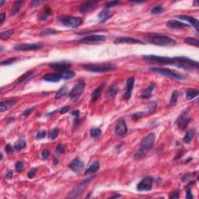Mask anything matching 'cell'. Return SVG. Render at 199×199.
<instances>
[{"mask_svg": "<svg viewBox=\"0 0 199 199\" xmlns=\"http://www.w3.org/2000/svg\"><path fill=\"white\" fill-rule=\"evenodd\" d=\"M156 139V135L155 133H149L146 136L142 141L139 150L135 154L134 158L136 159H142L145 157L148 154V152L152 149L154 146V142Z\"/></svg>", "mask_w": 199, "mask_h": 199, "instance_id": "6da1fadb", "label": "cell"}, {"mask_svg": "<svg viewBox=\"0 0 199 199\" xmlns=\"http://www.w3.org/2000/svg\"><path fill=\"white\" fill-rule=\"evenodd\" d=\"M170 65H175L177 67H179L184 70H193L197 69L199 67L198 62L196 61H193L188 58L180 56V57L171 58V62Z\"/></svg>", "mask_w": 199, "mask_h": 199, "instance_id": "7a4b0ae2", "label": "cell"}, {"mask_svg": "<svg viewBox=\"0 0 199 199\" xmlns=\"http://www.w3.org/2000/svg\"><path fill=\"white\" fill-rule=\"evenodd\" d=\"M82 68L86 71L92 72H113L117 69L116 65L110 63L101 64H85L82 65Z\"/></svg>", "mask_w": 199, "mask_h": 199, "instance_id": "3957f363", "label": "cell"}, {"mask_svg": "<svg viewBox=\"0 0 199 199\" xmlns=\"http://www.w3.org/2000/svg\"><path fill=\"white\" fill-rule=\"evenodd\" d=\"M147 40L150 43L159 46H171L176 44V40L171 37L161 34H150L146 37Z\"/></svg>", "mask_w": 199, "mask_h": 199, "instance_id": "277c9868", "label": "cell"}, {"mask_svg": "<svg viewBox=\"0 0 199 199\" xmlns=\"http://www.w3.org/2000/svg\"><path fill=\"white\" fill-rule=\"evenodd\" d=\"M151 71L154 72H156V73L161 74V75H166V76H168L171 79H177V80H184V79H186V77L184 76L182 74H180L178 72H175V71L170 70V69H163V68H151Z\"/></svg>", "mask_w": 199, "mask_h": 199, "instance_id": "5b68a950", "label": "cell"}, {"mask_svg": "<svg viewBox=\"0 0 199 199\" xmlns=\"http://www.w3.org/2000/svg\"><path fill=\"white\" fill-rule=\"evenodd\" d=\"M94 177H90V178H87V179L83 180L82 182L79 183V184H77L75 187H74L72 191H70L69 194H68V197L69 198H75V197H79L80 194H82L84 190L86 189V186L88 185L90 182L94 179Z\"/></svg>", "mask_w": 199, "mask_h": 199, "instance_id": "8992f818", "label": "cell"}, {"mask_svg": "<svg viewBox=\"0 0 199 199\" xmlns=\"http://www.w3.org/2000/svg\"><path fill=\"white\" fill-rule=\"evenodd\" d=\"M59 21L63 25L69 27H78L82 24V19L80 17L66 16V17H59Z\"/></svg>", "mask_w": 199, "mask_h": 199, "instance_id": "52a82bcc", "label": "cell"}, {"mask_svg": "<svg viewBox=\"0 0 199 199\" xmlns=\"http://www.w3.org/2000/svg\"><path fill=\"white\" fill-rule=\"evenodd\" d=\"M85 82H84L83 79H81L79 82H77L74 87L72 88V90L69 93V97L72 100V101L73 102H75L79 99L80 96L82 95V93H83L84 89H85Z\"/></svg>", "mask_w": 199, "mask_h": 199, "instance_id": "ba28073f", "label": "cell"}, {"mask_svg": "<svg viewBox=\"0 0 199 199\" xmlns=\"http://www.w3.org/2000/svg\"><path fill=\"white\" fill-rule=\"evenodd\" d=\"M105 40L106 37L104 35H90L77 40V43L85 44H97L102 43Z\"/></svg>", "mask_w": 199, "mask_h": 199, "instance_id": "9c48e42d", "label": "cell"}, {"mask_svg": "<svg viewBox=\"0 0 199 199\" xmlns=\"http://www.w3.org/2000/svg\"><path fill=\"white\" fill-rule=\"evenodd\" d=\"M191 121V117L189 115V110H185L176 121V124L181 130H184Z\"/></svg>", "mask_w": 199, "mask_h": 199, "instance_id": "30bf717a", "label": "cell"}, {"mask_svg": "<svg viewBox=\"0 0 199 199\" xmlns=\"http://www.w3.org/2000/svg\"><path fill=\"white\" fill-rule=\"evenodd\" d=\"M44 47L43 43L34 44H19L15 46V50L19 52H28V51H35L40 49Z\"/></svg>", "mask_w": 199, "mask_h": 199, "instance_id": "8fae6325", "label": "cell"}, {"mask_svg": "<svg viewBox=\"0 0 199 199\" xmlns=\"http://www.w3.org/2000/svg\"><path fill=\"white\" fill-rule=\"evenodd\" d=\"M153 184V179L150 176H147L144 178L137 185V190L139 191H150L152 188Z\"/></svg>", "mask_w": 199, "mask_h": 199, "instance_id": "7c38bea8", "label": "cell"}, {"mask_svg": "<svg viewBox=\"0 0 199 199\" xmlns=\"http://www.w3.org/2000/svg\"><path fill=\"white\" fill-rule=\"evenodd\" d=\"M143 59H145L146 60L149 61H153L156 62V63L163 64V65H170L171 61V58L169 57H165V56H158V55H144Z\"/></svg>", "mask_w": 199, "mask_h": 199, "instance_id": "4fadbf2b", "label": "cell"}, {"mask_svg": "<svg viewBox=\"0 0 199 199\" xmlns=\"http://www.w3.org/2000/svg\"><path fill=\"white\" fill-rule=\"evenodd\" d=\"M114 43L115 44H143L144 42L140 40H138V39L134 38V37H117L114 40Z\"/></svg>", "mask_w": 199, "mask_h": 199, "instance_id": "5bb4252c", "label": "cell"}, {"mask_svg": "<svg viewBox=\"0 0 199 199\" xmlns=\"http://www.w3.org/2000/svg\"><path fill=\"white\" fill-rule=\"evenodd\" d=\"M48 65L51 68H52V69H54L55 70L58 71L59 72L70 69L71 63H69V62H58L51 63Z\"/></svg>", "mask_w": 199, "mask_h": 199, "instance_id": "9a60e30c", "label": "cell"}, {"mask_svg": "<svg viewBox=\"0 0 199 199\" xmlns=\"http://www.w3.org/2000/svg\"><path fill=\"white\" fill-rule=\"evenodd\" d=\"M128 132V127L124 119H120L115 126V133L117 136H122L125 135Z\"/></svg>", "mask_w": 199, "mask_h": 199, "instance_id": "2e32d148", "label": "cell"}, {"mask_svg": "<svg viewBox=\"0 0 199 199\" xmlns=\"http://www.w3.org/2000/svg\"><path fill=\"white\" fill-rule=\"evenodd\" d=\"M97 2H85L79 6V12L81 13H87L91 12L92 10H95Z\"/></svg>", "mask_w": 199, "mask_h": 199, "instance_id": "e0dca14e", "label": "cell"}, {"mask_svg": "<svg viewBox=\"0 0 199 199\" xmlns=\"http://www.w3.org/2000/svg\"><path fill=\"white\" fill-rule=\"evenodd\" d=\"M134 83H135V78L134 77H130L127 80V85H126V91L124 93V98L125 100H129L132 97V90L134 88Z\"/></svg>", "mask_w": 199, "mask_h": 199, "instance_id": "ac0fdd59", "label": "cell"}, {"mask_svg": "<svg viewBox=\"0 0 199 199\" xmlns=\"http://www.w3.org/2000/svg\"><path fill=\"white\" fill-rule=\"evenodd\" d=\"M69 168L72 170H73L75 173H79V171L82 170L84 167V163L79 158H75V159L72 161L69 164Z\"/></svg>", "mask_w": 199, "mask_h": 199, "instance_id": "d6986e66", "label": "cell"}, {"mask_svg": "<svg viewBox=\"0 0 199 199\" xmlns=\"http://www.w3.org/2000/svg\"><path fill=\"white\" fill-rule=\"evenodd\" d=\"M177 17L182 20H186V21L189 22L190 24H191V25L192 26V27H194L197 32H199V23L197 19L187 15H180L178 16Z\"/></svg>", "mask_w": 199, "mask_h": 199, "instance_id": "ffe728a7", "label": "cell"}, {"mask_svg": "<svg viewBox=\"0 0 199 199\" xmlns=\"http://www.w3.org/2000/svg\"><path fill=\"white\" fill-rule=\"evenodd\" d=\"M166 26L168 27L171 29H184V28H188L190 27L189 25L187 24H184V23H181V22L178 21V20H170L166 23Z\"/></svg>", "mask_w": 199, "mask_h": 199, "instance_id": "44dd1931", "label": "cell"}, {"mask_svg": "<svg viewBox=\"0 0 199 199\" xmlns=\"http://www.w3.org/2000/svg\"><path fill=\"white\" fill-rule=\"evenodd\" d=\"M17 103V100H8V101H2L1 104H0V111L1 112H4L6 110H9V109L13 107Z\"/></svg>", "mask_w": 199, "mask_h": 199, "instance_id": "7402d4cb", "label": "cell"}, {"mask_svg": "<svg viewBox=\"0 0 199 199\" xmlns=\"http://www.w3.org/2000/svg\"><path fill=\"white\" fill-rule=\"evenodd\" d=\"M105 83H102L101 86H99L97 89L93 92L92 97H91V101L92 102H95L97 100H98V98L101 97V94H102L103 90H104V88L105 86Z\"/></svg>", "mask_w": 199, "mask_h": 199, "instance_id": "603a6c76", "label": "cell"}, {"mask_svg": "<svg viewBox=\"0 0 199 199\" xmlns=\"http://www.w3.org/2000/svg\"><path fill=\"white\" fill-rule=\"evenodd\" d=\"M112 16L113 14L111 13L110 11H108V10H104L99 13L98 18L101 23H105V22L107 21Z\"/></svg>", "mask_w": 199, "mask_h": 199, "instance_id": "cb8c5ba5", "label": "cell"}, {"mask_svg": "<svg viewBox=\"0 0 199 199\" xmlns=\"http://www.w3.org/2000/svg\"><path fill=\"white\" fill-rule=\"evenodd\" d=\"M155 86H156V84L155 83L151 84L149 86H148L146 90H143L142 96H141V98L144 99V100H147V99L150 98L151 96H152V92L154 90V88H155Z\"/></svg>", "mask_w": 199, "mask_h": 199, "instance_id": "d4e9b609", "label": "cell"}, {"mask_svg": "<svg viewBox=\"0 0 199 199\" xmlns=\"http://www.w3.org/2000/svg\"><path fill=\"white\" fill-rule=\"evenodd\" d=\"M59 75H60L61 79H70L73 77L75 76V73L72 71H71L70 69H67V70H64L62 72H59Z\"/></svg>", "mask_w": 199, "mask_h": 199, "instance_id": "484cf974", "label": "cell"}, {"mask_svg": "<svg viewBox=\"0 0 199 199\" xmlns=\"http://www.w3.org/2000/svg\"><path fill=\"white\" fill-rule=\"evenodd\" d=\"M44 80L51 82H58L60 81L61 77L59 74H47L43 77Z\"/></svg>", "mask_w": 199, "mask_h": 199, "instance_id": "4316f807", "label": "cell"}, {"mask_svg": "<svg viewBox=\"0 0 199 199\" xmlns=\"http://www.w3.org/2000/svg\"><path fill=\"white\" fill-rule=\"evenodd\" d=\"M52 9H51L48 6H46V7H44V8L43 9V10H42V12L40 13V20H41V21H45L48 19V17L52 15Z\"/></svg>", "mask_w": 199, "mask_h": 199, "instance_id": "83f0119b", "label": "cell"}, {"mask_svg": "<svg viewBox=\"0 0 199 199\" xmlns=\"http://www.w3.org/2000/svg\"><path fill=\"white\" fill-rule=\"evenodd\" d=\"M100 168V162L99 161H95L90 166H89V168L86 170L85 174H95Z\"/></svg>", "mask_w": 199, "mask_h": 199, "instance_id": "f1b7e54d", "label": "cell"}, {"mask_svg": "<svg viewBox=\"0 0 199 199\" xmlns=\"http://www.w3.org/2000/svg\"><path fill=\"white\" fill-rule=\"evenodd\" d=\"M118 90L119 89L117 86H112L110 87L108 90H107V94H106V98H107V100L114 98L116 96V94H117Z\"/></svg>", "mask_w": 199, "mask_h": 199, "instance_id": "f546056e", "label": "cell"}, {"mask_svg": "<svg viewBox=\"0 0 199 199\" xmlns=\"http://www.w3.org/2000/svg\"><path fill=\"white\" fill-rule=\"evenodd\" d=\"M33 75H34V71L32 70L27 71V72L23 74L20 78H18V79H17V82H17V83H22V82H25V81H27V79H30V77L33 76Z\"/></svg>", "mask_w": 199, "mask_h": 199, "instance_id": "4dcf8cb0", "label": "cell"}, {"mask_svg": "<svg viewBox=\"0 0 199 199\" xmlns=\"http://www.w3.org/2000/svg\"><path fill=\"white\" fill-rule=\"evenodd\" d=\"M24 3V1H17V2H14V4L13 5L12 8L10 10V15L13 16L15 14H17V13L20 11V8L22 6V4Z\"/></svg>", "mask_w": 199, "mask_h": 199, "instance_id": "1f68e13d", "label": "cell"}, {"mask_svg": "<svg viewBox=\"0 0 199 199\" xmlns=\"http://www.w3.org/2000/svg\"><path fill=\"white\" fill-rule=\"evenodd\" d=\"M27 146V142L24 139H20L17 140L14 144V149L17 151H20L23 149L26 148Z\"/></svg>", "mask_w": 199, "mask_h": 199, "instance_id": "d6a6232c", "label": "cell"}, {"mask_svg": "<svg viewBox=\"0 0 199 199\" xmlns=\"http://www.w3.org/2000/svg\"><path fill=\"white\" fill-rule=\"evenodd\" d=\"M199 94V91L195 89H191L186 92V97H187V101H191L192 99L195 98Z\"/></svg>", "mask_w": 199, "mask_h": 199, "instance_id": "836d02e7", "label": "cell"}, {"mask_svg": "<svg viewBox=\"0 0 199 199\" xmlns=\"http://www.w3.org/2000/svg\"><path fill=\"white\" fill-rule=\"evenodd\" d=\"M184 42L188 45L194 46V47H198L199 46V41L197 39L194 38V37H186L184 39Z\"/></svg>", "mask_w": 199, "mask_h": 199, "instance_id": "e575fe53", "label": "cell"}, {"mask_svg": "<svg viewBox=\"0 0 199 199\" xmlns=\"http://www.w3.org/2000/svg\"><path fill=\"white\" fill-rule=\"evenodd\" d=\"M178 97H179V92L178 90H174L172 93V95L170 97V106H175L178 103Z\"/></svg>", "mask_w": 199, "mask_h": 199, "instance_id": "d590c367", "label": "cell"}, {"mask_svg": "<svg viewBox=\"0 0 199 199\" xmlns=\"http://www.w3.org/2000/svg\"><path fill=\"white\" fill-rule=\"evenodd\" d=\"M194 136V130H189L187 131V132L186 133L185 136L184 138V142L185 143H189L191 142V140L193 139Z\"/></svg>", "mask_w": 199, "mask_h": 199, "instance_id": "8d00e7d4", "label": "cell"}, {"mask_svg": "<svg viewBox=\"0 0 199 199\" xmlns=\"http://www.w3.org/2000/svg\"><path fill=\"white\" fill-rule=\"evenodd\" d=\"M57 33H58L57 30H54V29L52 28L44 29V30H41V31H40V36L45 37V36L52 35V34H57Z\"/></svg>", "mask_w": 199, "mask_h": 199, "instance_id": "74e56055", "label": "cell"}, {"mask_svg": "<svg viewBox=\"0 0 199 199\" xmlns=\"http://www.w3.org/2000/svg\"><path fill=\"white\" fill-rule=\"evenodd\" d=\"M66 94H67V87L65 86H63L61 87L60 89L58 90V92L56 93V94H55V98L59 99L61 98V97H64Z\"/></svg>", "mask_w": 199, "mask_h": 199, "instance_id": "f35d334b", "label": "cell"}, {"mask_svg": "<svg viewBox=\"0 0 199 199\" xmlns=\"http://www.w3.org/2000/svg\"><path fill=\"white\" fill-rule=\"evenodd\" d=\"M13 34V30H6V31H3L0 34V37H1V39L3 40H6L11 37V35Z\"/></svg>", "mask_w": 199, "mask_h": 199, "instance_id": "ab89813d", "label": "cell"}, {"mask_svg": "<svg viewBox=\"0 0 199 199\" xmlns=\"http://www.w3.org/2000/svg\"><path fill=\"white\" fill-rule=\"evenodd\" d=\"M101 130L98 128H92L90 131V136L93 138H98L99 136H101Z\"/></svg>", "mask_w": 199, "mask_h": 199, "instance_id": "60d3db41", "label": "cell"}, {"mask_svg": "<svg viewBox=\"0 0 199 199\" xmlns=\"http://www.w3.org/2000/svg\"><path fill=\"white\" fill-rule=\"evenodd\" d=\"M120 4H121L120 1H110V2H105V4H104V7H105V9H109V8H111V7L116 6L117 5H120Z\"/></svg>", "mask_w": 199, "mask_h": 199, "instance_id": "b9f144b4", "label": "cell"}, {"mask_svg": "<svg viewBox=\"0 0 199 199\" xmlns=\"http://www.w3.org/2000/svg\"><path fill=\"white\" fill-rule=\"evenodd\" d=\"M164 11L163 7L161 6H156L153 7L151 10V13L152 14H159L161 13H163Z\"/></svg>", "mask_w": 199, "mask_h": 199, "instance_id": "7bdbcfd3", "label": "cell"}, {"mask_svg": "<svg viewBox=\"0 0 199 199\" xmlns=\"http://www.w3.org/2000/svg\"><path fill=\"white\" fill-rule=\"evenodd\" d=\"M59 134V129L58 128H54L53 130L51 132L50 135H49V138H50L52 140H55V139L58 137Z\"/></svg>", "mask_w": 199, "mask_h": 199, "instance_id": "ee69618b", "label": "cell"}, {"mask_svg": "<svg viewBox=\"0 0 199 199\" xmlns=\"http://www.w3.org/2000/svg\"><path fill=\"white\" fill-rule=\"evenodd\" d=\"M17 59H18L17 58H10V59H6V60L2 61V62H1V65H10V64H12V63H13V62H15Z\"/></svg>", "mask_w": 199, "mask_h": 199, "instance_id": "f6af8a7d", "label": "cell"}, {"mask_svg": "<svg viewBox=\"0 0 199 199\" xmlns=\"http://www.w3.org/2000/svg\"><path fill=\"white\" fill-rule=\"evenodd\" d=\"M145 112H142V111H139V112L136 113L132 115V120L133 121H138L142 117V116L144 115Z\"/></svg>", "mask_w": 199, "mask_h": 199, "instance_id": "bcb514c9", "label": "cell"}, {"mask_svg": "<svg viewBox=\"0 0 199 199\" xmlns=\"http://www.w3.org/2000/svg\"><path fill=\"white\" fill-rule=\"evenodd\" d=\"M15 168L16 170H17V171L21 172V171L24 170V164H23V163H22L21 161H18V162H17V163L15 164Z\"/></svg>", "mask_w": 199, "mask_h": 199, "instance_id": "7dc6e473", "label": "cell"}, {"mask_svg": "<svg viewBox=\"0 0 199 199\" xmlns=\"http://www.w3.org/2000/svg\"><path fill=\"white\" fill-rule=\"evenodd\" d=\"M42 3H44V1H40V0H34V1H32V2H30V6L33 8V7H36Z\"/></svg>", "mask_w": 199, "mask_h": 199, "instance_id": "c3c4849f", "label": "cell"}, {"mask_svg": "<svg viewBox=\"0 0 199 199\" xmlns=\"http://www.w3.org/2000/svg\"><path fill=\"white\" fill-rule=\"evenodd\" d=\"M44 137H45V131H40L37 133V136H36V139L40 140V139H44Z\"/></svg>", "mask_w": 199, "mask_h": 199, "instance_id": "681fc988", "label": "cell"}, {"mask_svg": "<svg viewBox=\"0 0 199 199\" xmlns=\"http://www.w3.org/2000/svg\"><path fill=\"white\" fill-rule=\"evenodd\" d=\"M34 107H30V108H28V109H27V110H24V112H23V116H24V117H28L29 115H30V113L32 112V111H33V110H34Z\"/></svg>", "mask_w": 199, "mask_h": 199, "instance_id": "f907efd6", "label": "cell"}, {"mask_svg": "<svg viewBox=\"0 0 199 199\" xmlns=\"http://www.w3.org/2000/svg\"><path fill=\"white\" fill-rule=\"evenodd\" d=\"M170 198L171 199H175V198H179V191H173L170 194Z\"/></svg>", "mask_w": 199, "mask_h": 199, "instance_id": "816d5d0a", "label": "cell"}, {"mask_svg": "<svg viewBox=\"0 0 199 199\" xmlns=\"http://www.w3.org/2000/svg\"><path fill=\"white\" fill-rule=\"evenodd\" d=\"M69 110H70V107H69V106H65V107H63L61 109L59 112H60L61 114H65V113L69 112Z\"/></svg>", "mask_w": 199, "mask_h": 199, "instance_id": "f5cc1de1", "label": "cell"}, {"mask_svg": "<svg viewBox=\"0 0 199 199\" xmlns=\"http://www.w3.org/2000/svg\"><path fill=\"white\" fill-rule=\"evenodd\" d=\"M49 154H50V152H49L48 150H47V149H46V150H44L41 153V158L43 159H48V157L49 156Z\"/></svg>", "mask_w": 199, "mask_h": 199, "instance_id": "db71d44e", "label": "cell"}, {"mask_svg": "<svg viewBox=\"0 0 199 199\" xmlns=\"http://www.w3.org/2000/svg\"><path fill=\"white\" fill-rule=\"evenodd\" d=\"M36 174V169H32L31 170H30L28 172V174H27V177H28L29 178H34V176H35Z\"/></svg>", "mask_w": 199, "mask_h": 199, "instance_id": "11a10c76", "label": "cell"}, {"mask_svg": "<svg viewBox=\"0 0 199 199\" xmlns=\"http://www.w3.org/2000/svg\"><path fill=\"white\" fill-rule=\"evenodd\" d=\"M6 152L8 154H11L13 152V148L11 146V145H6Z\"/></svg>", "mask_w": 199, "mask_h": 199, "instance_id": "9f6ffc18", "label": "cell"}, {"mask_svg": "<svg viewBox=\"0 0 199 199\" xmlns=\"http://www.w3.org/2000/svg\"><path fill=\"white\" fill-rule=\"evenodd\" d=\"M57 151L59 152V153H64L65 152V146L62 144H59V146H57Z\"/></svg>", "mask_w": 199, "mask_h": 199, "instance_id": "6f0895ef", "label": "cell"}, {"mask_svg": "<svg viewBox=\"0 0 199 199\" xmlns=\"http://www.w3.org/2000/svg\"><path fill=\"white\" fill-rule=\"evenodd\" d=\"M156 108V102H152L149 105V110L151 111H154Z\"/></svg>", "mask_w": 199, "mask_h": 199, "instance_id": "680465c9", "label": "cell"}, {"mask_svg": "<svg viewBox=\"0 0 199 199\" xmlns=\"http://www.w3.org/2000/svg\"><path fill=\"white\" fill-rule=\"evenodd\" d=\"M6 20V14L4 13H2L1 15H0V22H1V24H3V22L5 21Z\"/></svg>", "mask_w": 199, "mask_h": 199, "instance_id": "91938a15", "label": "cell"}, {"mask_svg": "<svg viewBox=\"0 0 199 199\" xmlns=\"http://www.w3.org/2000/svg\"><path fill=\"white\" fill-rule=\"evenodd\" d=\"M13 174L12 171H9V172L6 174V178L7 179H11V178H13Z\"/></svg>", "mask_w": 199, "mask_h": 199, "instance_id": "94428289", "label": "cell"}, {"mask_svg": "<svg viewBox=\"0 0 199 199\" xmlns=\"http://www.w3.org/2000/svg\"><path fill=\"white\" fill-rule=\"evenodd\" d=\"M72 115L75 116V117H79V111L78 110H73V111H72Z\"/></svg>", "mask_w": 199, "mask_h": 199, "instance_id": "6125c7cd", "label": "cell"}, {"mask_svg": "<svg viewBox=\"0 0 199 199\" xmlns=\"http://www.w3.org/2000/svg\"><path fill=\"white\" fill-rule=\"evenodd\" d=\"M53 163L55 164V165H57L58 163H59V159H58L57 157H54V159H53Z\"/></svg>", "mask_w": 199, "mask_h": 199, "instance_id": "be15d7a7", "label": "cell"}, {"mask_svg": "<svg viewBox=\"0 0 199 199\" xmlns=\"http://www.w3.org/2000/svg\"><path fill=\"white\" fill-rule=\"evenodd\" d=\"M184 152H179V153L178 154V156H176V158H175V159H179L180 157H181V156H183V155H184Z\"/></svg>", "mask_w": 199, "mask_h": 199, "instance_id": "e7e4bbea", "label": "cell"}, {"mask_svg": "<svg viewBox=\"0 0 199 199\" xmlns=\"http://www.w3.org/2000/svg\"><path fill=\"white\" fill-rule=\"evenodd\" d=\"M121 197V195H119V194H115V195L114 196H111L110 198H114V197Z\"/></svg>", "mask_w": 199, "mask_h": 199, "instance_id": "03108f58", "label": "cell"}, {"mask_svg": "<svg viewBox=\"0 0 199 199\" xmlns=\"http://www.w3.org/2000/svg\"><path fill=\"white\" fill-rule=\"evenodd\" d=\"M4 2H5V1H1V3H0V6H2L3 5Z\"/></svg>", "mask_w": 199, "mask_h": 199, "instance_id": "003e7915", "label": "cell"}]
</instances>
